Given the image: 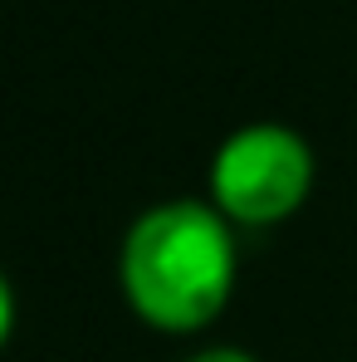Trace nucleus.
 <instances>
[{
	"mask_svg": "<svg viewBox=\"0 0 357 362\" xmlns=\"http://www.w3.org/2000/svg\"><path fill=\"white\" fill-rule=\"evenodd\" d=\"M318 157L308 137L289 122H245L235 127L206 172V201L235 230H269L303 211L313 196Z\"/></svg>",
	"mask_w": 357,
	"mask_h": 362,
	"instance_id": "2",
	"label": "nucleus"
},
{
	"mask_svg": "<svg viewBox=\"0 0 357 362\" xmlns=\"http://www.w3.org/2000/svg\"><path fill=\"white\" fill-rule=\"evenodd\" d=\"M240 279L235 226L206 196H172L147 206L118 245V289L137 323L191 338L211 328Z\"/></svg>",
	"mask_w": 357,
	"mask_h": 362,
	"instance_id": "1",
	"label": "nucleus"
},
{
	"mask_svg": "<svg viewBox=\"0 0 357 362\" xmlns=\"http://www.w3.org/2000/svg\"><path fill=\"white\" fill-rule=\"evenodd\" d=\"M15 318H20V303H15V289H10V279H5V269H0V348L10 343Z\"/></svg>",
	"mask_w": 357,
	"mask_h": 362,
	"instance_id": "4",
	"label": "nucleus"
},
{
	"mask_svg": "<svg viewBox=\"0 0 357 362\" xmlns=\"http://www.w3.org/2000/svg\"><path fill=\"white\" fill-rule=\"evenodd\" d=\"M186 362H259L250 348H235V343H211V348H196Z\"/></svg>",
	"mask_w": 357,
	"mask_h": 362,
	"instance_id": "3",
	"label": "nucleus"
}]
</instances>
